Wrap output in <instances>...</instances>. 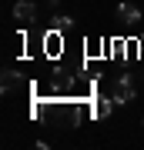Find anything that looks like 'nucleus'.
Returning <instances> with one entry per match:
<instances>
[{"mask_svg": "<svg viewBox=\"0 0 144 150\" xmlns=\"http://www.w3.org/2000/svg\"><path fill=\"white\" fill-rule=\"evenodd\" d=\"M111 97H114L117 107H128V103L138 100V90H134V83H131V74H121L117 80L111 83Z\"/></svg>", "mask_w": 144, "mask_h": 150, "instance_id": "obj_1", "label": "nucleus"}, {"mask_svg": "<svg viewBox=\"0 0 144 150\" xmlns=\"http://www.w3.org/2000/svg\"><path fill=\"white\" fill-rule=\"evenodd\" d=\"M114 17H117V23H121V27H134V23H141V20H144L141 7H134V4H117Z\"/></svg>", "mask_w": 144, "mask_h": 150, "instance_id": "obj_2", "label": "nucleus"}, {"mask_svg": "<svg viewBox=\"0 0 144 150\" xmlns=\"http://www.w3.org/2000/svg\"><path fill=\"white\" fill-rule=\"evenodd\" d=\"M14 20L20 23V27H30V23L37 20V4H30V0H17V4H14Z\"/></svg>", "mask_w": 144, "mask_h": 150, "instance_id": "obj_3", "label": "nucleus"}, {"mask_svg": "<svg viewBox=\"0 0 144 150\" xmlns=\"http://www.w3.org/2000/svg\"><path fill=\"white\" fill-rule=\"evenodd\" d=\"M60 43H64V30H47L44 33V54L47 57H60Z\"/></svg>", "mask_w": 144, "mask_h": 150, "instance_id": "obj_4", "label": "nucleus"}, {"mask_svg": "<svg viewBox=\"0 0 144 150\" xmlns=\"http://www.w3.org/2000/svg\"><path fill=\"white\" fill-rule=\"evenodd\" d=\"M114 107H117V103H114V97L111 93H101V97H94V117L97 120H107V117H111V113H114Z\"/></svg>", "mask_w": 144, "mask_h": 150, "instance_id": "obj_5", "label": "nucleus"}, {"mask_svg": "<svg viewBox=\"0 0 144 150\" xmlns=\"http://www.w3.org/2000/svg\"><path fill=\"white\" fill-rule=\"evenodd\" d=\"M4 93H14V90H20V74L17 70H4Z\"/></svg>", "mask_w": 144, "mask_h": 150, "instance_id": "obj_6", "label": "nucleus"}, {"mask_svg": "<svg viewBox=\"0 0 144 150\" xmlns=\"http://www.w3.org/2000/svg\"><path fill=\"white\" fill-rule=\"evenodd\" d=\"M54 30H70V17H64V13H57V17H54Z\"/></svg>", "mask_w": 144, "mask_h": 150, "instance_id": "obj_7", "label": "nucleus"}, {"mask_svg": "<svg viewBox=\"0 0 144 150\" xmlns=\"http://www.w3.org/2000/svg\"><path fill=\"white\" fill-rule=\"evenodd\" d=\"M138 54H141V60H144V37H138Z\"/></svg>", "mask_w": 144, "mask_h": 150, "instance_id": "obj_8", "label": "nucleus"}]
</instances>
